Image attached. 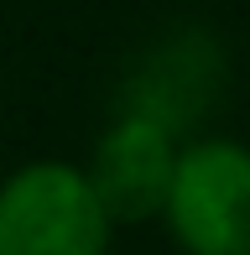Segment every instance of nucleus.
<instances>
[{
	"label": "nucleus",
	"instance_id": "20e7f679",
	"mask_svg": "<svg viewBox=\"0 0 250 255\" xmlns=\"http://www.w3.org/2000/svg\"><path fill=\"white\" fill-rule=\"evenodd\" d=\"M219 47L198 31L188 37H172L167 47H156L135 68L130 89H125L120 110H135V115H151L162 120L167 130H177L188 141V125L203 115V104L214 94V78H219Z\"/></svg>",
	"mask_w": 250,
	"mask_h": 255
},
{
	"label": "nucleus",
	"instance_id": "f03ea898",
	"mask_svg": "<svg viewBox=\"0 0 250 255\" xmlns=\"http://www.w3.org/2000/svg\"><path fill=\"white\" fill-rule=\"evenodd\" d=\"M110 240L115 224L78 161L37 156L0 177V255H110Z\"/></svg>",
	"mask_w": 250,
	"mask_h": 255
},
{
	"label": "nucleus",
	"instance_id": "7ed1b4c3",
	"mask_svg": "<svg viewBox=\"0 0 250 255\" xmlns=\"http://www.w3.org/2000/svg\"><path fill=\"white\" fill-rule=\"evenodd\" d=\"M177 146L183 135L167 130L162 120L135 110H115V120L99 130L89 161H78L94 188L99 208L110 214V224H156L167 198V182L177 167Z\"/></svg>",
	"mask_w": 250,
	"mask_h": 255
},
{
	"label": "nucleus",
	"instance_id": "f257e3e1",
	"mask_svg": "<svg viewBox=\"0 0 250 255\" xmlns=\"http://www.w3.org/2000/svg\"><path fill=\"white\" fill-rule=\"evenodd\" d=\"M156 224L183 255H250V141L188 135Z\"/></svg>",
	"mask_w": 250,
	"mask_h": 255
}]
</instances>
